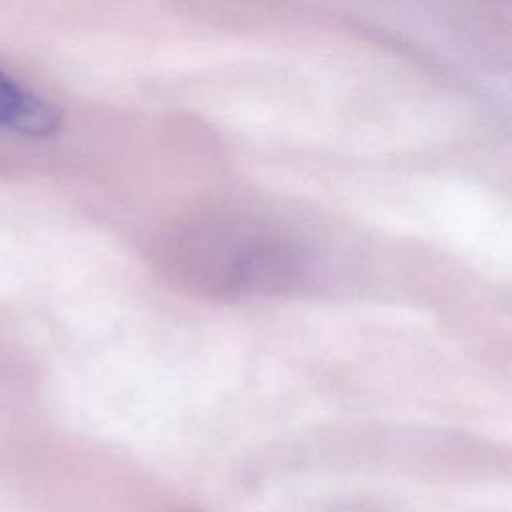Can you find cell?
<instances>
[{
  "instance_id": "7a4b0ae2",
  "label": "cell",
  "mask_w": 512,
  "mask_h": 512,
  "mask_svg": "<svg viewBox=\"0 0 512 512\" xmlns=\"http://www.w3.org/2000/svg\"><path fill=\"white\" fill-rule=\"evenodd\" d=\"M296 258L274 244L242 250L230 264V284L240 290H276L296 276Z\"/></svg>"
},
{
  "instance_id": "6da1fadb",
  "label": "cell",
  "mask_w": 512,
  "mask_h": 512,
  "mask_svg": "<svg viewBox=\"0 0 512 512\" xmlns=\"http://www.w3.org/2000/svg\"><path fill=\"white\" fill-rule=\"evenodd\" d=\"M60 128V112L0 70V132L48 138Z\"/></svg>"
}]
</instances>
